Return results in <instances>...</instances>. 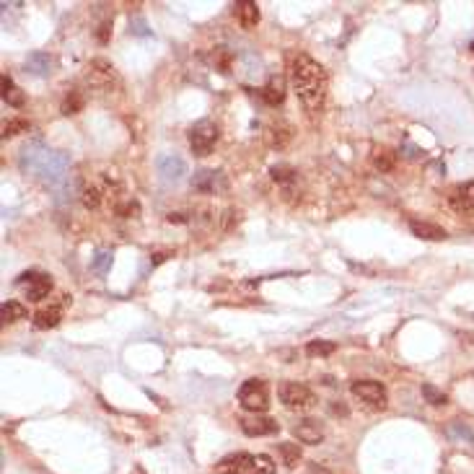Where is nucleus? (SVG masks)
Segmentation results:
<instances>
[{"label": "nucleus", "instance_id": "72a5a7b5", "mask_svg": "<svg viewBox=\"0 0 474 474\" xmlns=\"http://www.w3.org/2000/svg\"><path fill=\"white\" fill-rule=\"evenodd\" d=\"M109 264H111V252H107V249H104V252H99V255H96V259H93V270H96V272H107V270H109Z\"/></svg>", "mask_w": 474, "mask_h": 474}, {"label": "nucleus", "instance_id": "4c0bfd02", "mask_svg": "<svg viewBox=\"0 0 474 474\" xmlns=\"http://www.w3.org/2000/svg\"><path fill=\"white\" fill-rule=\"evenodd\" d=\"M233 215H238V212L236 210H226V223H223V229H226V231L233 229Z\"/></svg>", "mask_w": 474, "mask_h": 474}, {"label": "nucleus", "instance_id": "6ab92c4d", "mask_svg": "<svg viewBox=\"0 0 474 474\" xmlns=\"http://www.w3.org/2000/svg\"><path fill=\"white\" fill-rule=\"evenodd\" d=\"M104 197H107V187L88 184V187H83V192H81V203H83L86 210H99L104 203Z\"/></svg>", "mask_w": 474, "mask_h": 474}, {"label": "nucleus", "instance_id": "473e14b6", "mask_svg": "<svg viewBox=\"0 0 474 474\" xmlns=\"http://www.w3.org/2000/svg\"><path fill=\"white\" fill-rule=\"evenodd\" d=\"M26 130H29V122H26V119H11V122L3 125V137H13L18 135V133H26Z\"/></svg>", "mask_w": 474, "mask_h": 474}, {"label": "nucleus", "instance_id": "e433bc0d", "mask_svg": "<svg viewBox=\"0 0 474 474\" xmlns=\"http://www.w3.org/2000/svg\"><path fill=\"white\" fill-rule=\"evenodd\" d=\"M166 220H169V223H187V215L184 212H169Z\"/></svg>", "mask_w": 474, "mask_h": 474}, {"label": "nucleus", "instance_id": "cd10ccee", "mask_svg": "<svg viewBox=\"0 0 474 474\" xmlns=\"http://www.w3.org/2000/svg\"><path fill=\"white\" fill-rule=\"evenodd\" d=\"M210 60L220 73H231V52L226 50V47H215V52H212Z\"/></svg>", "mask_w": 474, "mask_h": 474}, {"label": "nucleus", "instance_id": "423d86ee", "mask_svg": "<svg viewBox=\"0 0 474 474\" xmlns=\"http://www.w3.org/2000/svg\"><path fill=\"white\" fill-rule=\"evenodd\" d=\"M220 137V130L212 119H200L197 125H192L189 130V148L195 156H208V153L215 148Z\"/></svg>", "mask_w": 474, "mask_h": 474}, {"label": "nucleus", "instance_id": "4468645a", "mask_svg": "<svg viewBox=\"0 0 474 474\" xmlns=\"http://www.w3.org/2000/svg\"><path fill=\"white\" fill-rule=\"evenodd\" d=\"M409 231L417 238H425V241H443V238L449 236L446 229H440L435 223H428V220H409Z\"/></svg>", "mask_w": 474, "mask_h": 474}, {"label": "nucleus", "instance_id": "f257e3e1", "mask_svg": "<svg viewBox=\"0 0 474 474\" xmlns=\"http://www.w3.org/2000/svg\"><path fill=\"white\" fill-rule=\"evenodd\" d=\"M290 78L298 99L309 111H319L327 99V70L309 55H298L290 65Z\"/></svg>", "mask_w": 474, "mask_h": 474}, {"label": "nucleus", "instance_id": "393cba45", "mask_svg": "<svg viewBox=\"0 0 474 474\" xmlns=\"http://www.w3.org/2000/svg\"><path fill=\"white\" fill-rule=\"evenodd\" d=\"M280 456H283V464L288 466V469H296L298 461H301L298 443H280Z\"/></svg>", "mask_w": 474, "mask_h": 474}, {"label": "nucleus", "instance_id": "0eeeda50", "mask_svg": "<svg viewBox=\"0 0 474 474\" xmlns=\"http://www.w3.org/2000/svg\"><path fill=\"white\" fill-rule=\"evenodd\" d=\"M278 397L283 402V407H288V409H298V412H304V409H311L316 405V397H313V391L304 384H296V381H285L278 386Z\"/></svg>", "mask_w": 474, "mask_h": 474}, {"label": "nucleus", "instance_id": "f3484780", "mask_svg": "<svg viewBox=\"0 0 474 474\" xmlns=\"http://www.w3.org/2000/svg\"><path fill=\"white\" fill-rule=\"evenodd\" d=\"M236 18L241 29H255L259 24V8H257V3L252 0H244V3H236Z\"/></svg>", "mask_w": 474, "mask_h": 474}, {"label": "nucleus", "instance_id": "39448f33", "mask_svg": "<svg viewBox=\"0 0 474 474\" xmlns=\"http://www.w3.org/2000/svg\"><path fill=\"white\" fill-rule=\"evenodd\" d=\"M238 402L244 407L246 412H252V415H262L267 412V407H270V389H267V384L262 379H249V381L241 384V389H238Z\"/></svg>", "mask_w": 474, "mask_h": 474}, {"label": "nucleus", "instance_id": "9b49d317", "mask_svg": "<svg viewBox=\"0 0 474 474\" xmlns=\"http://www.w3.org/2000/svg\"><path fill=\"white\" fill-rule=\"evenodd\" d=\"M293 433H296V438L301 443H309V446H316V443H322L324 440V425L319 420H313V417H304V420H298L293 425Z\"/></svg>", "mask_w": 474, "mask_h": 474}, {"label": "nucleus", "instance_id": "412c9836", "mask_svg": "<svg viewBox=\"0 0 474 474\" xmlns=\"http://www.w3.org/2000/svg\"><path fill=\"white\" fill-rule=\"evenodd\" d=\"M3 99H6V104H11V107H24V91L13 83V78H11L8 73L3 76Z\"/></svg>", "mask_w": 474, "mask_h": 474}, {"label": "nucleus", "instance_id": "a211bd4d", "mask_svg": "<svg viewBox=\"0 0 474 474\" xmlns=\"http://www.w3.org/2000/svg\"><path fill=\"white\" fill-rule=\"evenodd\" d=\"M24 68H26V73H32V76L42 78V76H47V73H50L52 60H50V55H47V52H32V55L26 57Z\"/></svg>", "mask_w": 474, "mask_h": 474}, {"label": "nucleus", "instance_id": "bb28decb", "mask_svg": "<svg viewBox=\"0 0 474 474\" xmlns=\"http://www.w3.org/2000/svg\"><path fill=\"white\" fill-rule=\"evenodd\" d=\"M337 347H334V342H324V339H313V342H309L306 345V356L311 358H324V356H332Z\"/></svg>", "mask_w": 474, "mask_h": 474}, {"label": "nucleus", "instance_id": "ea45409f", "mask_svg": "<svg viewBox=\"0 0 474 474\" xmlns=\"http://www.w3.org/2000/svg\"><path fill=\"white\" fill-rule=\"evenodd\" d=\"M472 50H474V44H472Z\"/></svg>", "mask_w": 474, "mask_h": 474}, {"label": "nucleus", "instance_id": "c85d7f7f", "mask_svg": "<svg viewBox=\"0 0 474 474\" xmlns=\"http://www.w3.org/2000/svg\"><path fill=\"white\" fill-rule=\"evenodd\" d=\"M270 174H272L275 182H280V184H290V182H296V169H290V166H285V163L272 166Z\"/></svg>", "mask_w": 474, "mask_h": 474}, {"label": "nucleus", "instance_id": "2eb2a0df", "mask_svg": "<svg viewBox=\"0 0 474 474\" xmlns=\"http://www.w3.org/2000/svg\"><path fill=\"white\" fill-rule=\"evenodd\" d=\"M60 319H62V306L60 304L44 306V309H39L34 313V327L36 330H52V327L60 324Z\"/></svg>", "mask_w": 474, "mask_h": 474}, {"label": "nucleus", "instance_id": "2f4dec72", "mask_svg": "<svg viewBox=\"0 0 474 474\" xmlns=\"http://www.w3.org/2000/svg\"><path fill=\"white\" fill-rule=\"evenodd\" d=\"M423 397L428 399L431 405H435V407H440V405H446V402H449V397H446L443 391L435 389L433 384H425V386H423Z\"/></svg>", "mask_w": 474, "mask_h": 474}, {"label": "nucleus", "instance_id": "aec40b11", "mask_svg": "<svg viewBox=\"0 0 474 474\" xmlns=\"http://www.w3.org/2000/svg\"><path fill=\"white\" fill-rule=\"evenodd\" d=\"M373 166L381 171V174H389V171H394V166H397V153L391 151V148H386V145L376 148V151H373Z\"/></svg>", "mask_w": 474, "mask_h": 474}, {"label": "nucleus", "instance_id": "58836bf2", "mask_svg": "<svg viewBox=\"0 0 474 474\" xmlns=\"http://www.w3.org/2000/svg\"><path fill=\"white\" fill-rule=\"evenodd\" d=\"M309 474H332L330 469H324V466H319V464H311L309 466Z\"/></svg>", "mask_w": 474, "mask_h": 474}, {"label": "nucleus", "instance_id": "7c9ffc66", "mask_svg": "<svg viewBox=\"0 0 474 474\" xmlns=\"http://www.w3.org/2000/svg\"><path fill=\"white\" fill-rule=\"evenodd\" d=\"M114 210H117L119 218H137L140 215V205L135 200H125V203H117Z\"/></svg>", "mask_w": 474, "mask_h": 474}, {"label": "nucleus", "instance_id": "c9c22d12", "mask_svg": "<svg viewBox=\"0 0 474 474\" xmlns=\"http://www.w3.org/2000/svg\"><path fill=\"white\" fill-rule=\"evenodd\" d=\"M171 257V252H156V255H151V264L156 267V264H161V262H166Z\"/></svg>", "mask_w": 474, "mask_h": 474}, {"label": "nucleus", "instance_id": "f704fd0d", "mask_svg": "<svg viewBox=\"0 0 474 474\" xmlns=\"http://www.w3.org/2000/svg\"><path fill=\"white\" fill-rule=\"evenodd\" d=\"M109 32H111V24H109V21H107V24H102V26H99V42H102V44H107V42H109Z\"/></svg>", "mask_w": 474, "mask_h": 474}, {"label": "nucleus", "instance_id": "ddd939ff", "mask_svg": "<svg viewBox=\"0 0 474 474\" xmlns=\"http://www.w3.org/2000/svg\"><path fill=\"white\" fill-rule=\"evenodd\" d=\"M451 205H454L459 212L474 215V182H466V184L456 187V189L451 192Z\"/></svg>", "mask_w": 474, "mask_h": 474}, {"label": "nucleus", "instance_id": "c756f323", "mask_svg": "<svg viewBox=\"0 0 474 474\" xmlns=\"http://www.w3.org/2000/svg\"><path fill=\"white\" fill-rule=\"evenodd\" d=\"M290 140V130L278 125V128H270V145L272 148H283V145Z\"/></svg>", "mask_w": 474, "mask_h": 474}, {"label": "nucleus", "instance_id": "20e7f679", "mask_svg": "<svg viewBox=\"0 0 474 474\" xmlns=\"http://www.w3.org/2000/svg\"><path fill=\"white\" fill-rule=\"evenodd\" d=\"M83 83L96 93H109L119 86V76L109 60L96 57L83 68Z\"/></svg>", "mask_w": 474, "mask_h": 474}, {"label": "nucleus", "instance_id": "9d476101", "mask_svg": "<svg viewBox=\"0 0 474 474\" xmlns=\"http://www.w3.org/2000/svg\"><path fill=\"white\" fill-rule=\"evenodd\" d=\"M156 171H158V177L163 182H182L187 174V163L184 158H179L174 153H161L156 158Z\"/></svg>", "mask_w": 474, "mask_h": 474}, {"label": "nucleus", "instance_id": "5701e85b", "mask_svg": "<svg viewBox=\"0 0 474 474\" xmlns=\"http://www.w3.org/2000/svg\"><path fill=\"white\" fill-rule=\"evenodd\" d=\"M83 93L78 91V88H73V91H68V96L62 99V107H60V111L65 114V117H70V114H78V111L83 109Z\"/></svg>", "mask_w": 474, "mask_h": 474}, {"label": "nucleus", "instance_id": "f8f14e48", "mask_svg": "<svg viewBox=\"0 0 474 474\" xmlns=\"http://www.w3.org/2000/svg\"><path fill=\"white\" fill-rule=\"evenodd\" d=\"M241 431L252 438H259V435H272V433L280 431V425L267 415H249L241 420Z\"/></svg>", "mask_w": 474, "mask_h": 474}, {"label": "nucleus", "instance_id": "dca6fc26", "mask_svg": "<svg viewBox=\"0 0 474 474\" xmlns=\"http://www.w3.org/2000/svg\"><path fill=\"white\" fill-rule=\"evenodd\" d=\"M262 99L270 107H280V104L285 102V81L280 76H272L270 81H267V86L262 88Z\"/></svg>", "mask_w": 474, "mask_h": 474}, {"label": "nucleus", "instance_id": "7ed1b4c3", "mask_svg": "<svg viewBox=\"0 0 474 474\" xmlns=\"http://www.w3.org/2000/svg\"><path fill=\"white\" fill-rule=\"evenodd\" d=\"M218 474H275V464L264 454H233L215 466Z\"/></svg>", "mask_w": 474, "mask_h": 474}, {"label": "nucleus", "instance_id": "a878e982", "mask_svg": "<svg viewBox=\"0 0 474 474\" xmlns=\"http://www.w3.org/2000/svg\"><path fill=\"white\" fill-rule=\"evenodd\" d=\"M3 319L8 324L26 319V306L18 304V301H6V304H3Z\"/></svg>", "mask_w": 474, "mask_h": 474}, {"label": "nucleus", "instance_id": "f03ea898", "mask_svg": "<svg viewBox=\"0 0 474 474\" xmlns=\"http://www.w3.org/2000/svg\"><path fill=\"white\" fill-rule=\"evenodd\" d=\"M21 169L26 174H34V177H42L52 184H57L68 171V158L57 151L42 148V145H26L21 153Z\"/></svg>", "mask_w": 474, "mask_h": 474}, {"label": "nucleus", "instance_id": "1a4fd4ad", "mask_svg": "<svg viewBox=\"0 0 474 474\" xmlns=\"http://www.w3.org/2000/svg\"><path fill=\"white\" fill-rule=\"evenodd\" d=\"M18 285H26V298L29 301H44L52 293V278L42 272H24L18 278Z\"/></svg>", "mask_w": 474, "mask_h": 474}, {"label": "nucleus", "instance_id": "6e6552de", "mask_svg": "<svg viewBox=\"0 0 474 474\" xmlns=\"http://www.w3.org/2000/svg\"><path fill=\"white\" fill-rule=\"evenodd\" d=\"M350 391H353V397H356L365 409H371V412L384 409L386 402H389L384 384H379V381H353Z\"/></svg>", "mask_w": 474, "mask_h": 474}, {"label": "nucleus", "instance_id": "b1692460", "mask_svg": "<svg viewBox=\"0 0 474 474\" xmlns=\"http://www.w3.org/2000/svg\"><path fill=\"white\" fill-rule=\"evenodd\" d=\"M218 171H197L195 177V189H200V192H215V187H218Z\"/></svg>", "mask_w": 474, "mask_h": 474}, {"label": "nucleus", "instance_id": "4be33fe9", "mask_svg": "<svg viewBox=\"0 0 474 474\" xmlns=\"http://www.w3.org/2000/svg\"><path fill=\"white\" fill-rule=\"evenodd\" d=\"M446 435H449L454 443H469V446H474V431L466 423H451L449 428H446Z\"/></svg>", "mask_w": 474, "mask_h": 474}]
</instances>
